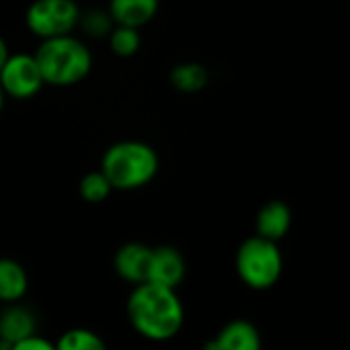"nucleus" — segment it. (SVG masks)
Segmentation results:
<instances>
[{
	"mask_svg": "<svg viewBox=\"0 0 350 350\" xmlns=\"http://www.w3.org/2000/svg\"><path fill=\"white\" fill-rule=\"evenodd\" d=\"M127 320L137 336L168 342L185 326V306L176 289L139 283L127 297Z\"/></svg>",
	"mask_w": 350,
	"mask_h": 350,
	"instance_id": "obj_1",
	"label": "nucleus"
},
{
	"mask_svg": "<svg viewBox=\"0 0 350 350\" xmlns=\"http://www.w3.org/2000/svg\"><path fill=\"white\" fill-rule=\"evenodd\" d=\"M160 168L156 150L137 139L113 144L100 160V172L111 183L113 191H137L150 185Z\"/></svg>",
	"mask_w": 350,
	"mask_h": 350,
	"instance_id": "obj_2",
	"label": "nucleus"
},
{
	"mask_svg": "<svg viewBox=\"0 0 350 350\" xmlns=\"http://www.w3.org/2000/svg\"><path fill=\"white\" fill-rule=\"evenodd\" d=\"M33 57L37 62L43 84L49 86L78 84L88 76L92 68V55L88 47L72 35L41 41Z\"/></svg>",
	"mask_w": 350,
	"mask_h": 350,
	"instance_id": "obj_3",
	"label": "nucleus"
},
{
	"mask_svg": "<svg viewBox=\"0 0 350 350\" xmlns=\"http://www.w3.org/2000/svg\"><path fill=\"white\" fill-rule=\"evenodd\" d=\"M236 275L254 291L275 287L283 275V254L279 244L260 236L246 238L236 250Z\"/></svg>",
	"mask_w": 350,
	"mask_h": 350,
	"instance_id": "obj_4",
	"label": "nucleus"
},
{
	"mask_svg": "<svg viewBox=\"0 0 350 350\" xmlns=\"http://www.w3.org/2000/svg\"><path fill=\"white\" fill-rule=\"evenodd\" d=\"M33 35L45 39L72 35L80 21V8L74 0H35L25 14Z\"/></svg>",
	"mask_w": 350,
	"mask_h": 350,
	"instance_id": "obj_5",
	"label": "nucleus"
},
{
	"mask_svg": "<svg viewBox=\"0 0 350 350\" xmlns=\"http://www.w3.org/2000/svg\"><path fill=\"white\" fill-rule=\"evenodd\" d=\"M0 88L4 96L12 98H31L43 88V78L39 74L37 62L33 55L14 53L0 68Z\"/></svg>",
	"mask_w": 350,
	"mask_h": 350,
	"instance_id": "obj_6",
	"label": "nucleus"
},
{
	"mask_svg": "<svg viewBox=\"0 0 350 350\" xmlns=\"http://www.w3.org/2000/svg\"><path fill=\"white\" fill-rule=\"evenodd\" d=\"M185 277H187V258L178 248L174 246L152 248L146 283L162 285L168 289H178Z\"/></svg>",
	"mask_w": 350,
	"mask_h": 350,
	"instance_id": "obj_7",
	"label": "nucleus"
},
{
	"mask_svg": "<svg viewBox=\"0 0 350 350\" xmlns=\"http://www.w3.org/2000/svg\"><path fill=\"white\" fill-rule=\"evenodd\" d=\"M150 254H152L150 246H146L142 242H127L115 252L113 269L123 281H127L135 287V285L148 281Z\"/></svg>",
	"mask_w": 350,
	"mask_h": 350,
	"instance_id": "obj_8",
	"label": "nucleus"
},
{
	"mask_svg": "<svg viewBox=\"0 0 350 350\" xmlns=\"http://www.w3.org/2000/svg\"><path fill=\"white\" fill-rule=\"evenodd\" d=\"M205 350H262V338L252 322L232 320L211 338Z\"/></svg>",
	"mask_w": 350,
	"mask_h": 350,
	"instance_id": "obj_9",
	"label": "nucleus"
},
{
	"mask_svg": "<svg viewBox=\"0 0 350 350\" xmlns=\"http://www.w3.org/2000/svg\"><path fill=\"white\" fill-rule=\"evenodd\" d=\"M291 221L293 215L285 201H269L256 213V236L279 244L289 234Z\"/></svg>",
	"mask_w": 350,
	"mask_h": 350,
	"instance_id": "obj_10",
	"label": "nucleus"
},
{
	"mask_svg": "<svg viewBox=\"0 0 350 350\" xmlns=\"http://www.w3.org/2000/svg\"><path fill=\"white\" fill-rule=\"evenodd\" d=\"M37 334V318L35 314L18 304H8L0 312V340L6 345H16L29 336Z\"/></svg>",
	"mask_w": 350,
	"mask_h": 350,
	"instance_id": "obj_11",
	"label": "nucleus"
},
{
	"mask_svg": "<svg viewBox=\"0 0 350 350\" xmlns=\"http://www.w3.org/2000/svg\"><path fill=\"white\" fill-rule=\"evenodd\" d=\"M160 0H111L109 16L115 25L139 29L158 12Z\"/></svg>",
	"mask_w": 350,
	"mask_h": 350,
	"instance_id": "obj_12",
	"label": "nucleus"
},
{
	"mask_svg": "<svg viewBox=\"0 0 350 350\" xmlns=\"http://www.w3.org/2000/svg\"><path fill=\"white\" fill-rule=\"evenodd\" d=\"M29 291V275L21 262L0 258V301L4 306L18 304Z\"/></svg>",
	"mask_w": 350,
	"mask_h": 350,
	"instance_id": "obj_13",
	"label": "nucleus"
},
{
	"mask_svg": "<svg viewBox=\"0 0 350 350\" xmlns=\"http://www.w3.org/2000/svg\"><path fill=\"white\" fill-rule=\"evenodd\" d=\"M209 74L205 70V66L197 64V62H185L172 68L170 72V84L185 94H195L199 90H203L207 86Z\"/></svg>",
	"mask_w": 350,
	"mask_h": 350,
	"instance_id": "obj_14",
	"label": "nucleus"
},
{
	"mask_svg": "<svg viewBox=\"0 0 350 350\" xmlns=\"http://www.w3.org/2000/svg\"><path fill=\"white\" fill-rule=\"evenodd\" d=\"M53 345L55 350H107V342L88 328H70Z\"/></svg>",
	"mask_w": 350,
	"mask_h": 350,
	"instance_id": "obj_15",
	"label": "nucleus"
},
{
	"mask_svg": "<svg viewBox=\"0 0 350 350\" xmlns=\"http://www.w3.org/2000/svg\"><path fill=\"white\" fill-rule=\"evenodd\" d=\"M109 45H111V51L119 57H129V55L137 53L142 47L139 29L115 25L109 33Z\"/></svg>",
	"mask_w": 350,
	"mask_h": 350,
	"instance_id": "obj_16",
	"label": "nucleus"
},
{
	"mask_svg": "<svg viewBox=\"0 0 350 350\" xmlns=\"http://www.w3.org/2000/svg\"><path fill=\"white\" fill-rule=\"evenodd\" d=\"M78 191H80V197L86 201V203H103L111 197L113 193V187L111 183L105 178V174L100 170H94V172H88L82 176L80 185H78Z\"/></svg>",
	"mask_w": 350,
	"mask_h": 350,
	"instance_id": "obj_17",
	"label": "nucleus"
},
{
	"mask_svg": "<svg viewBox=\"0 0 350 350\" xmlns=\"http://www.w3.org/2000/svg\"><path fill=\"white\" fill-rule=\"evenodd\" d=\"M107 12H100V10H92V12H88V14H80V21H78V25L82 23L84 25V29H86V33H90V35H94V37H100V35H107V33H111V16H105Z\"/></svg>",
	"mask_w": 350,
	"mask_h": 350,
	"instance_id": "obj_18",
	"label": "nucleus"
},
{
	"mask_svg": "<svg viewBox=\"0 0 350 350\" xmlns=\"http://www.w3.org/2000/svg\"><path fill=\"white\" fill-rule=\"evenodd\" d=\"M10 350H55V345H53L51 340H47V338L35 334V336H29V338H25V340L12 345V349Z\"/></svg>",
	"mask_w": 350,
	"mask_h": 350,
	"instance_id": "obj_19",
	"label": "nucleus"
},
{
	"mask_svg": "<svg viewBox=\"0 0 350 350\" xmlns=\"http://www.w3.org/2000/svg\"><path fill=\"white\" fill-rule=\"evenodd\" d=\"M10 57V51H8V43L0 37V68L6 64V59Z\"/></svg>",
	"mask_w": 350,
	"mask_h": 350,
	"instance_id": "obj_20",
	"label": "nucleus"
},
{
	"mask_svg": "<svg viewBox=\"0 0 350 350\" xmlns=\"http://www.w3.org/2000/svg\"><path fill=\"white\" fill-rule=\"evenodd\" d=\"M2 107H4V92H2V88H0V113H2Z\"/></svg>",
	"mask_w": 350,
	"mask_h": 350,
	"instance_id": "obj_21",
	"label": "nucleus"
}]
</instances>
